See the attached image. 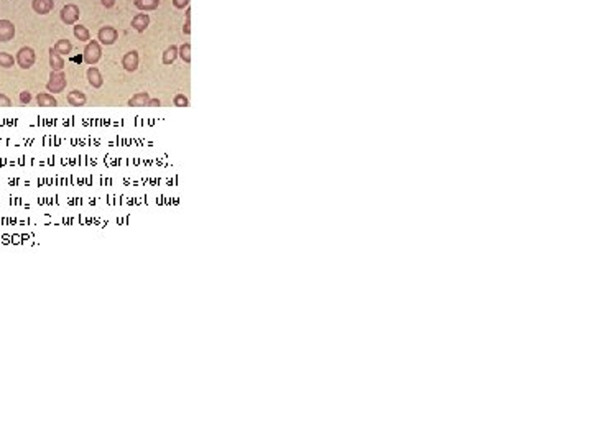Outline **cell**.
<instances>
[{"label":"cell","instance_id":"obj_1","mask_svg":"<svg viewBox=\"0 0 592 444\" xmlns=\"http://www.w3.org/2000/svg\"><path fill=\"white\" fill-rule=\"evenodd\" d=\"M101 58H102L101 43H99L97 39H89L88 45H86V48H84V53H82L84 63L88 66H96L99 61H101Z\"/></svg>","mask_w":592,"mask_h":444},{"label":"cell","instance_id":"obj_2","mask_svg":"<svg viewBox=\"0 0 592 444\" xmlns=\"http://www.w3.org/2000/svg\"><path fill=\"white\" fill-rule=\"evenodd\" d=\"M36 61V53L30 46H22L18 51H17V56H15V63L20 66L22 69H30L33 68V64Z\"/></svg>","mask_w":592,"mask_h":444},{"label":"cell","instance_id":"obj_3","mask_svg":"<svg viewBox=\"0 0 592 444\" xmlns=\"http://www.w3.org/2000/svg\"><path fill=\"white\" fill-rule=\"evenodd\" d=\"M66 86H68V79H66L64 72L63 71H51L50 81L46 83V89H48V92L59 94V92H63L66 89Z\"/></svg>","mask_w":592,"mask_h":444},{"label":"cell","instance_id":"obj_4","mask_svg":"<svg viewBox=\"0 0 592 444\" xmlns=\"http://www.w3.org/2000/svg\"><path fill=\"white\" fill-rule=\"evenodd\" d=\"M79 17H81V10H79V7L76 4H66L61 12H59V18H61V22L64 25H76L79 22Z\"/></svg>","mask_w":592,"mask_h":444},{"label":"cell","instance_id":"obj_5","mask_svg":"<svg viewBox=\"0 0 592 444\" xmlns=\"http://www.w3.org/2000/svg\"><path fill=\"white\" fill-rule=\"evenodd\" d=\"M118 39V31L115 26H110V25H105L102 28H99L97 31V42L104 45V46H110L114 45Z\"/></svg>","mask_w":592,"mask_h":444},{"label":"cell","instance_id":"obj_6","mask_svg":"<svg viewBox=\"0 0 592 444\" xmlns=\"http://www.w3.org/2000/svg\"><path fill=\"white\" fill-rule=\"evenodd\" d=\"M138 64H140V55H138L137 50H130L122 56V66L125 71L134 72L138 69Z\"/></svg>","mask_w":592,"mask_h":444},{"label":"cell","instance_id":"obj_7","mask_svg":"<svg viewBox=\"0 0 592 444\" xmlns=\"http://www.w3.org/2000/svg\"><path fill=\"white\" fill-rule=\"evenodd\" d=\"M15 33H17V30H15L13 22H10V20H7V18L0 20V43H9L10 39L15 38Z\"/></svg>","mask_w":592,"mask_h":444},{"label":"cell","instance_id":"obj_8","mask_svg":"<svg viewBox=\"0 0 592 444\" xmlns=\"http://www.w3.org/2000/svg\"><path fill=\"white\" fill-rule=\"evenodd\" d=\"M148 26H150V15L147 12L137 13V15L132 18V30H135L137 33H143Z\"/></svg>","mask_w":592,"mask_h":444},{"label":"cell","instance_id":"obj_9","mask_svg":"<svg viewBox=\"0 0 592 444\" xmlns=\"http://www.w3.org/2000/svg\"><path fill=\"white\" fill-rule=\"evenodd\" d=\"M31 9L38 15H48L55 9V2L53 0H31Z\"/></svg>","mask_w":592,"mask_h":444},{"label":"cell","instance_id":"obj_10","mask_svg":"<svg viewBox=\"0 0 592 444\" xmlns=\"http://www.w3.org/2000/svg\"><path fill=\"white\" fill-rule=\"evenodd\" d=\"M86 77H88V83H89L94 89L102 88L104 77H102V74H101V71H99V69L96 68V66H91V68L88 69V72H86Z\"/></svg>","mask_w":592,"mask_h":444},{"label":"cell","instance_id":"obj_11","mask_svg":"<svg viewBox=\"0 0 592 444\" xmlns=\"http://www.w3.org/2000/svg\"><path fill=\"white\" fill-rule=\"evenodd\" d=\"M66 101L72 107H81V105H86V102H88V97H86L82 91H71L66 96Z\"/></svg>","mask_w":592,"mask_h":444},{"label":"cell","instance_id":"obj_12","mask_svg":"<svg viewBox=\"0 0 592 444\" xmlns=\"http://www.w3.org/2000/svg\"><path fill=\"white\" fill-rule=\"evenodd\" d=\"M148 101H150V94L148 92H137L135 96H132L129 99L127 105L130 107H147L148 105Z\"/></svg>","mask_w":592,"mask_h":444},{"label":"cell","instance_id":"obj_13","mask_svg":"<svg viewBox=\"0 0 592 444\" xmlns=\"http://www.w3.org/2000/svg\"><path fill=\"white\" fill-rule=\"evenodd\" d=\"M161 0H134V5L140 12H153L160 7Z\"/></svg>","mask_w":592,"mask_h":444},{"label":"cell","instance_id":"obj_14","mask_svg":"<svg viewBox=\"0 0 592 444\" xmlns=\"http://www.w3.org/2000/svg\"><path fill=\"white\" fill-rule=\"evenodd\" d=\"M36 104L39 107H56L58 105V101L56 97L50 94V92H39L36 96Z\"/></svg>","mask_w":592,"mask_h":444},{"label":"cell","instance_id":"obj_15","mask_svg":"<svg viewBox=\"0 0 592 444\" xmlns=\"http://www.w3.org/2000/svg\"><path fill=\"white\" fill-rule=\"evenodd\" d=\"M50 68L51 71H63L64 69V58L61 55H58V53L50 48Z\"/></svg>","mask_w":592,"mask_h":444},{"label":"cell","instance_id":"obj_16","mask_svg":"<svg viewBox=\"0 0 592 444\" xmlns=\"http://www.w3.org/2000/svg\"><path fill=\"white\" fill-rule=\"evenodd\" d=\"M51 48L55 50L58 55L64 56V55H69V53L72 51V43L69 42L68 38H61V39H58V42L55 43V46H51Z\"/></svg>","mask_w":592,"mask_h":444},{"label":"cell","instance_id":"obj_17","mask_svg":"<svg viewBox=\"0 0 592 444\" xmlns=\"http://www.w3.org/2000/svg\"><path fill=\"white\" fill-rule=\"evenodd\" d=\"M176 58H178V46H176V45H171V46H168V48L163 51L161 63H163L164 66H170V64H173V63L176 61Z\"/></svg>","mask_w":592,"mask_h":444},{"label":"cell","instance_id":"obj_18","mask_svg":"<svg viewBox=\"0 0 592 444\" xmlns=\"http://www.w3.org/2000/svg\"><path fill=\"white\" fill-rule=\"evenodd\" d=\"M72 33H74V38L79 39V42L82 43H88L91 39V31L88 30V26H84L81 23H76L74 28H72Z\"/></svg>","mask_w":592,"mask_h":444},{"label":"cell","instance_id":"obj_19","mask_svg":"<svg viewBox=\"0 0 592 444\" xmlns=\"http://www.w3.org/2000/svg\"><path fill=\"white\" fill-rule=\"evenodd\" d=\"M13 64H15V58H13L10 53L0 51V68L10 69V68H13Z\"/></svg>","mask_w":592,"mask_h":444},{"label":"cell","instance_id":"obj_20","mask_svg":"<svg viewBox=\"0 0 592 444\" xmlns=\"http://www.w3.org/2000/svg\"><path fill=\"white\" fill-rule=\"evenodd\" d=\"M178 56L186 64L191 63V45L189 43H183L181 46H178Z\"/></svg>","mask_w":592,"mask_h":444},{"label":"cell","instance_id":"obj_21","mask_svg":"<svg viewBox=\"0 0 592 444\" xmlns=\"http://www.w3.org/2000/svg\"><path fill=\"white\" fill-rule=\"evenodd\" d=\"M173 105H175V107H188L189 99L184 94H176L175 99H173Z\"/></svg>","mask_w":592,"mask_h":444},{"label":"cell","instance_id":"obj_22","mask_svg":"<svg viewBox=\"0 0 592 444\" xmlns=\"http://www.w3.org/2000/svg\"><path fill=\"white\" fill-rule=\"evenodd\" d=\"M171 2H173V7H175V9H178V10H184V9H188V7H189V2H191V0H171Z\"/></svg>","mask_w":592,"mask_h":444},{"label":"cell","instance_id":"obj_23","mask_svg":"<svg viewBox=\"0 0 592 444\" xmlns=\"http://www.w3.org/2000/svg\"><path fill=\"white\" fill-rule=\"evenodd\" d=\"M20 102H22L23 105H28V104L31 102V94H30L28 91L20 92Z\"/></svg>","mask_w":592,"mask_h":444},{"label":"cell","instance_id":"obj_24","mask_svg":"<svg viewBox=\"0 0 592 444\" xmlns=\"http://www.w3.org/2000/svg\"><path fill=\"white\" fill-rule=\"evenodd\" d=\"M10 105H12L10 97H9V96H5V94H2V92H0V107H10Z\"/></svg>","mask_w":592,"mask_h":444},{"label":"cell","instance_id":"obj_25","mask_svg":"<svg viewBox=\"0 0 592 444\" xmlns=\"http://www.w3.org/2000/svg\"><path fill=\"white\" fill-rule=\"evenodd\" d=\"M160 105H161V101H160V99H158V97H156V99H151V97H150V101H148V105H147V107H160Z\"/></svg>","mask_w":592,"mask_h":444},{"label":"cell","instance_id":"obj_26","mask_svg":"<svg viewBox=\"0 0 592 444\" xmlns=\"http://www.w3.org/2000/svg\"><path fill=\"white\" fill-rule=\"evenodd\" d=\"M183 33L184 35H189L191 33V18H186V23L183 26Z\"/></svg>","mask_w":592,"mask_h":444},{"label":"cell","instance_id":"obj_27","mask_svg":"<svg viewBox=\"0 0 592 444\" xmlns=\"http://www.w3.org/2000/svg\"><path fill=\"white\" fill-rule=\"evenodd\" d=\"M115 2L117 0H101V4L105 7V9H112V7L115 5Z\"/></svg>","mask_w":592,"mask_h":444}]
</instances>
